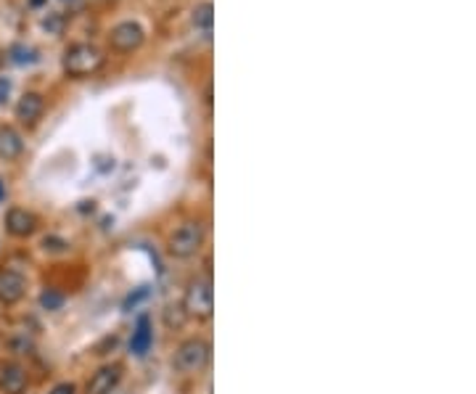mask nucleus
Returning <instances> with one entry per match:
<instances>
[{
    "instance_id": "nucleus-10",
    "label": "nucleus",
    "mask_w": 476,
    "mask_h": 394,
    "mask_svg": "<svg viewBox=\"0 0 476 394\" xmlns=\"http://www.w3.org/2000/svg\"><path fill=\"white\" fill-rule=\"evenodd\" d=\"M43 109H46V101L40 93H24L16 104V119L24 124H35L43 117Z\"/></svg>"
},
{
    "instance_id": "nucleus-21",
    "label": "nucleus",
    "mask_w": 476,
    "mask_h": 394,
    "mask_svg": "<svg viewBox=\"0 0 476 394\" xmlns=\"http://www.w3.org/2000/svg\"><path fill=\"white\" fill-rule=\"evenodd\" d=\"M6 198V188H3V180H0V201Z\"/></svg>"
},
{
    "instance_id": "nucleus-15",
    "label": "nucleus",
    "mask_w": 476,
    "mask_h": 394,
    "mask_svg": "<svg viewBox=\"0 0 476 394\" xmlns=\"http://www.w3.org/2000/svg\"><path fill=\"white\" fill-rule=\"evenodd\" d=\"M40 304H43V310H61V304H64V294L56 289H48L40 294Z\"/></svg>"
},
{
    "instance_id": "nucleus-14",
    "label": "nucleus",
    "mask_w": 476,
    "mask_h": 394,
    "mask_svg": "<svg viewBox=\"0 0 476 394\" xmlns=\"http://www.w3.org/2000/svg\"><path fill=\"white\" fill-rule=\"evenodd\" d=\"M9 58L14 61V64H19V66L35 64V61H38V50H35V48H29V46H24V43H16V46L9 48Z\"/></svg>"
},
{
    "instance_id": "nucleus-5",
    "label": "nucleus",
    "mask_w": 476,
    "mask_h": 394,
    "mask_svg": "<svg viewBox=\"0 0 476 394\" xmlns=\"http://www.w3.org/2000/svg\"><path fill=\"white\" fill-rule=\"evenodd\" d=\"M143 38H146V32H143L140 24H135V21H122V24H117V27L112 29L109 43H112L114 50L127 53V50H135V48L143 46Z\"/></svg>"
},
{
    "instance_id": "nucleus-2",
    "label": "nucleus",
    "mask_w": 476,
    "mask_h": 394,
    "mask_svg": "<svg viewBox=\"0 0 476 394\" xmlns=\"http://www.w3.org/2000/svg\"><path fill=\"white\" fill-rule=\"evenodd\" d=\"M183 310L191 318H212L215 312V291H212V281L209 278H196L188 283L186 299H183Z\"/></svg>"
},
{
    "instance_id": "nucleus-18",
    "label": "nucleus",
    "mask_w": 476,
    "mask_h": 394,
    "mask_svg": "<svg viewBox=\"0 0 476 394\" xmlns=\"http://www.w3.org/2000/svg\"><path fill=\"white\" fill-rule=\"evenodd\" d=\"M51 394H77V386L69 384V381H64V384L53 386V389H51Z\"/></svg>"
},
{
    "instance_id": "nucleus-20",
    "label": "nucleus",
    "mask_w": 476,
    "mask_h": 394,
    "mask_svg": "<svg viewBox=\"0 0 476 394\" xmlns=\"http://www.w3.org/2000/svg\"><path fill=\"white\" fill-rule=\"evenodd\" d=\"M43 3H46V0H29V6H35V9H38V6H43Z\"/></svg>"
},
{
    "instance_id": "nucleus-8",
    "label": "nucleus",
    "mask_w": 476,
    "mask_h": 394,
    "mask_svg": "<svg viewBox=\"0 0 476 394\" xmlns=\"http://www.w3.org/2000/svg\"><path fill=\"white\" fill-rule=\"evenodd\" d=\"M6 230L16 238H27L38 230V217L21 207H14L6 212Z\"/></svg>"
},
{
    "instance_id": "nucleus-17",
    "label": "nucleus",
    "mask_w": 476,
    "mask_h": 394,
    "mask_svg": "<svg viewBox=\"0 0 476 394\" xmlns=\"http://www.w3.org/2000/svg\"><path fill=\"white\" fill-rule=\"evenodd\" d=\"M64 246L66 244L61 238H46V241H43V249H46V252H61Z\"/></svg>"
},
{
    "instance_id": "nucleus-4",
    "label": "nucleus",
    "mask_w": 476,
    "mask_h": 394,
    "mask_svg": "<svg viewBox=\"0 0 476 394\" xmlns=\"http://www.w3.org/2000/svg\"><path fill=\"white\" fill-rule=\"evenodd\" d=\"M209 344H206L204 339H186L183 344L178 347L175 352V368H178L180 373H199V371H204L206 363H209Z\"/></svg>"
},
{
    "instance_id": "nucleus-19",
    "label": "nucleus",
    "mask_w": 476,
    "mask_h": 394,
    "mask_svg": "<svg viewBox=\"0 0 476 394\" xmlns=\"http://www.w3.org/2000/svg\"><path fill=\"white\" fill-rule=\"evenodd\" d=\"M9 80H0V104H3V101H6V95H9Z\"/></svg>"
},
{
    "instance_id": "nucleus-9",
    "label": "nucleus",
    "mask_w": 476,
    "mask_h": 394,
    "mask_svg": "<svg viewBox=\"0 0 476 394\" xmlns=\"http://www.w3.org/2000/svg\"><path fill=\"white\" fill-rule=\"evenodd\" d=\"M27 389V371L16 363L0 368V392L3 394H21Z\"/></svg>"
},
{
    "instance_id": "nucleus-7",
    "label": "nucleus",
    "mask_w": 476,
    "mask_h": 394,
    "mask_svg": "<svg viewBox=\"0 0 476 394\" xmlns=\"http://www.w3.org/2000/svg\"><path fill=\"white\" fill-rule=\"evenodd\" d=\"M122 378V366L120 363H112V366H103L93 373V378L85 386V394H112V389L120 384Z\"/></svg>"
},
{
    "instance_id": "nucleus-1",
    "label": "nucleus",
    "mask_w": 476,
    "mask_h": 394,
    "mask_svg": "<svg viewBox=\"0 0 476 394\" xmlns=\"http://www.w3.org/2000/svg\"><path fill=\"white\" fill-rule=\"evenodd\" d=\"M103 66V53L101 48L90 46V43H77L69 46L64 53V72L72 77H85L93 75Z\"/></svg>"
},
{
    "instance_id": "nucleus-12",
    "label": "nucleus",
    "mask_w": 476,
    "mask_h": 394,
    "mask_svg": "<svg viewBox=\"0 0 476 394\" xmlns=\"http://www.w3.org/2000/svg\"><path fill=\"white\" fill-rule=\"evenodd\" d=\"M21 151H24V141L19 132L9 124H0V159H16Z\"/></svg>"
},
{
    "instance_id": "nucleus-6",
    "label": "nucleus",
    "mask_w": 476,
    "mask_h": 394,
    "mask_svg": "<svg viewBox=\"0 0 476 394\" xmlns=\"http://www.w3.org/2000/svg\"><path fill=\"white\" fill-rule=\"evenodd\" d=\"M27 294V278L24 272L14 267H0V302L3 304H16Z\"/></svg>"
},
{
    "instance_id": "nucleus-16",
    "label": "nucleus",
    "mask_w": 476,
    "mask_h": 394,
    "mask_svg": "<svg viewBox=\"0 0 476 394\" xmlns=\"http://www.w3.org/2000/svg\"><path fill=\"white\" fill-rule=\"evenodd\" d=\"M164 318H167V326H172V323H175V326H183V320H186V310H183V307H175V315H172L169 307H167Z\"/></svg>"
},
{
    "instance_id": "nucleus-3",
    "label": "nucleus",
    "mask_w": 476,
    "mask_h": 394,
    "mask_svg": "<svg viewBox=\"0 0 476 394\" xmlns=\"http://www.w3.org/2000/svg\"><path fill=\"white\" fill-rule=\"evenodd\" d=\"M201 244H204V228L199 223H183L175 233L169 235L167 252L178 260H188L201 249Z\"/></svg>"
},
{
    "instance_id": "nucleus-13",
    "label": "nucleus",
    "mask_w": 476,
    "mask_h": 394,
    "mask_svg": "<svg viewBox=\"0 0 476 394\" xmlns=\"http://www.w3.org/2000/svg\"><path fill=\"white\" fill-rule=\"evenodd\" d=\"M191 21H194V27H196V29H204V32H209V29H212V24H215V6H212V3H201V6H196V9H194V16H191Z\"/></svg>"
},
{
    "instance_id": "nucleus-11",
    "label": "nucleus",
    "mask_w": 476,
    "mask_h": 394,
    "mask_svg": "<svg viewBox=\"0 0 476 394\" xmlns=\"http://www.w3.org/2000/svg\"><path fill=\"white\" fill-rule=\"evenodd\" d=\"M151 344H154V329H151V320L143 315V318H138V323H135V331H132V339H130L132 355L143 357L151 349Z\"/></svg>"
}]
</instances>
